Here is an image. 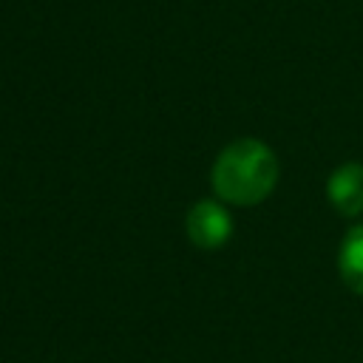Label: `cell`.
<instances>
[{
    "instance_id": "2",
    "label": "cell",
    "mask_w": 363,
    "mask_h": 363,
    "mask_svg": "<svg viewBox=\"0 0 363 363\" xmlns=\"http://www.w3.org/2000/svg\"><path fill=\"white\" fill-rule=\"evenodd\" d=\"M184 227H187V238L199 250H218L227 244V238L233 233V218L218 201L201 199L187 210Z\"/></svg>"
},
{
    "instance_id": "4",
    "label": "cell",
    "mask_w": 363,
    "mask_h": 363,
    "mask_svg": "<svg viewBox=\"0 0 363 363\" xmlns=\"http://www.w3.org/2000/svg\"><path fill=\"white\" fill-rule=\"evenodd\" d=\"M337 269H340L343 284L352 292L363 295V224L352 227L343 235V244L337 252Z\"/></svg>"
},
{
    "instance_id": "1",
    "label": "cell",
    "mask_w": 363,
    "mask_h": 363,
    "mask_svg": "<svg viewBox=\"0 0 363 363\" xmlns=\"http://www.w3.org/2000/svg\"><path fill=\"white\" fill-rule=\"evenodd\" d=\"M278 173L281 167H278V156L272 153V147L264 145L261 139L247 136V139L230 142L218 153L210 179L221 201L252 207L272 193Z\"/></svg>"
},
{
    "instance_id": "3",
    "label": "cell",
    "mask_w": 363,
    "mask_h": 363,
    "mask_svg": "<svg viewBox=\"0 0 363 363\" xmlns=\"http://www.w3.org/2000/svg\"><path fill=\"white\" fill-rule=\"evenodd\" d=\"M326 199L340 216H360L363 213V164L346 162L340 164L326 182Z\"/></svg>"
}]
</instances>
